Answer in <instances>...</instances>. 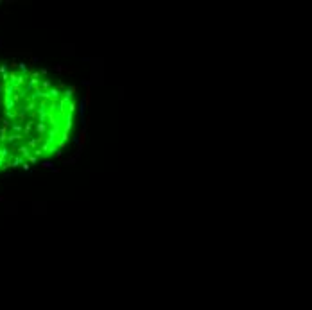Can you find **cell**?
<instances>
[{
    "label": "cell",
    "instance_id": "7a4b0ae2",
    "mask_svg": "<svg viewBox=\"0 0 312 310\" xmlns=\"http://www.w3.org/2000/svg\"><path fill=\"white\" fill-rule=\"evenodd\" d=\"M9 74L11 61L0 59V172L14 169L9 149Z\"/></svg>",
    "mask_w": 312,
    "mask_h": 310
},
{
    "label": "cell",
    "instance_id": "6da1fadb",
    "mask_svg": "<svg viewBox=\"0 0 312 310\" xmlns=\"http://www.w3.org/2000/svg\"><path fill=\"white\" fill-rule=\"evenodd\" d=\"M74 90L42 70L11 61L9 149L13 167L54 158L66 145L75 120Z\"/></svg>",
    "mask_w": 312,
    "mask_h": 310
}]
</instances>
